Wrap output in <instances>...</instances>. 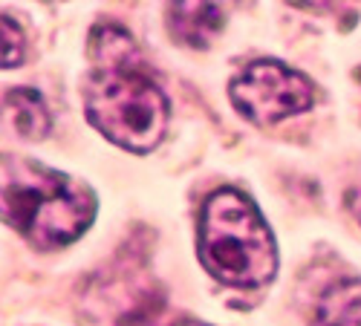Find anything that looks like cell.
I'll return each instance as SVG.
<instances>
[{
	"mask_svg": "<svg viewBox=\"0 0 361 326\" xmlns=\"http://www.w3.org/2000/svg\"><path fill=\"white\" fill-rule=\"evenodd\" d=\"M90 75L84 78V113L104 139L130 153H150L162 142L171 104L147 75L130 32L99 23L87 41Z\"/></svg>",
	"mask_w": 361,
	"mask_h": 326,
	"instance_id": "1",
	"label": "cell"
},
{
	"mask_svg": "<svg viewBox=\"0 0 361 326\" xmlns=\"http://www.w3.org/2000/svg\"><path fill=\"white\" fill-rule=\"evenodd\" d=\"M4 222L41 251L64 249L96 220V194L70 173L26 156L4 159Z\"/></svg>",
	"mask_w": 361,
	"mask_h": 326,
	"instance_id": "2",
	"label": "cell"
},
{
	"mask_svg": "<svg viewBox=\"0 0 361 326\" xmlns=\"http://www.w3.org/2000/svg\"><path fill=\"white\" fill-rule=\"evenodd\" d=\"M202 269L231 289H260L278 272L272 228L249 194L220 188L202 202L197 228Z\"/></svg>",
	"mask_w": 361,
	"mask_h": 326,
	"instance_id": "3",
	"label": "cell"
},
{
	"mask_svg": "<svg viewBox=\"0 0 361 326\" xmlns=\"http://www.w3.org/2000/svg\"><path fill=\"white\" fill-rule=\"evenodd\" d=\"M234 110L252 125H278L289 115L307 113L315 104L312 81L275 58L252 61L228 84Z\"/></svg>",
	"mask_w": 361,
	"mask_h": 326,
	"instance_id": "4",
	"label": "cell"
},
{
	"mask_svg": "<svg viewBox=\"0 0 361 326\" xmlns=\"http://www.w3.org/2000/svg\"><path fill=\"white\" fill-rule=\"evenodd\" d=\"M226 15L220 4H171L168 29L176 44L188 49H205L223 32Z\"/></svg>",
	"mask_w": 361,
	"mask_h": 326,
	"instance_id": "5",
	"label": "cell"
},
{
	"mask_svg": "<svg viewBox=\"0 0 361 326\" xmlns=\"http://www.w3.org/2000/svg\"><path fill=\"white\" fill-rule=\"evenodd\" d=\"M318 326H361V280H338L333 283L315 306Z\"/></svg>",
	"mask_w": 361,
	"mask_h": 326,
	"instance_id": "6",
	"label": "cell"
},
{
	"mask_svg": "<svg viewBox=\"0 0 361 326\" xmlns=\"http://www.w3.org/2000/svg\"><path fill=\"white\" fill-rule=\"evenodd\" d=\"M4 107H6V115L12 118L15 130L23 139H44L52 130V115L41 93L32 90V87H15V90H9L4 99Z\"/></svg>",
	"mask_w": 361,
	"mask_h": 326,
	"instance_id": "7",
	"label": "cell"
},
{
	"mask_svg": "<svg viewBox=\"0 0 361 326\" xmlns=\"http://www.w3.org/2000/svg\"><path fill=\"white\" fill-rule=\"evenodd\" d=\"M0 26H4V55H0V64H4V70H12L23 61L26 38H23V29L9 15L0 18Z\"/></svg>",
	"mask_w": 361,
	"mask_h": 326,
	"instance_id": "8",
	"label": "cell"
},
{
	"mask_svg": "<svg viewBox=\"0 0 361 326\" xmlns=\"http://www.w3.org/2000/svg\"><path fill=\"white\" fill-rule=\"evenodd\" d=\"M347 208L353 211V217H355L358 225H361V185H355V188L347 191Z\"/></svg>",
	"mask_w": 361,
	"mask_h": 326,
	"instance_id": "9",
	"label": "cell"
}]
</instances>
